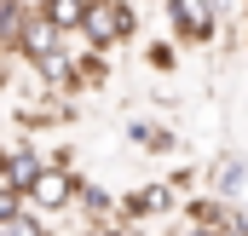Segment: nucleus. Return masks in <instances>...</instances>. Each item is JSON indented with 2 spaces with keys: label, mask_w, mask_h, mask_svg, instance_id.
<instances>
[{
  "label": "nucleus",
  "mask_w": 248,
  "mask_h": 236,
  "mask_svg": "<svg viewBox=\"0 0 248 236\" xmlns=\"http://www.w3.org/2000/svg\"><path fill=\"white\" fill-rule=\"evenodd\" d=\"M133 35H139V17H133L127 0H93V12H87V23H81L75 41H87L93 52H110V46L133 41Z\"/></svg>",
  "instance_id": "nucleus-1"
},
{
  "label": "nucleus",
  "mask_w": 248,
  "mask_h": 236,
  "mask_svg": "<svg viewBox=\"0 0 248 236\" xmlns=\"http://www.w3.org/2000/svg\"><path fill=\"white\" fill-rule=\"evenodd\" d=\"M168 213H179V190L168 184V178H150V184H139V190H127L122 196V225L133 231H144V225H156V219H168Z\"/></svg>",
  "instance_id": "nucleus-2"
},
{
  "label": "nucleus",
  "mask_w": 248,
  "mask_h": 236,
  "mask_svg": "<svg viewBox=\"0 0 248 236\" xmlns=\"http://www.w3.org/2000/svg\"><path fill=\"white\" fill-rule=\"evenodd\" d=\"M75 202H81V173H75V167H58V162L41 173L35 190H29V207L46 213V219H52V213H69Z\"/></svg>",
  "instance_id": "nucleus-3"
},
{
  "label": "nucleus",
  "mask_w": 248,
  "mask_h": 236,
  "mask_svg": "<svg viewBox=\"0 0 248 236\" xmlns=\"http://www.w3.org/2000/svg\"><path fill=\"white\" fill-rule=\"evenodd\" d=\"M168 17H173V35L185 46H214L219 41V12L208 0H168Z\"/></svg>",
  "instance_id": "nucleus-4"
},
{
  "label": "nucleus",
  "mask_w": 248,
  "mask_h": 236,
  "mask_svg": "<svg viewBox=\"0 0 248 236\" xmlns=\"http://www.w3.org/2000/svg\"><path fill=\"white\" fill-rule=\"evenodd\" d=\"M63 46H69V35H63L58 23H52L46 12H29V23H23V35H17V58L41 63V58H52V52H63Z\"/></svg>",
  "instance_id": "nucleus-5"
},
{
  "label": "nucleus",
  "mask_w": 248,
  "mask_h": 236,
  "mask_svg": "<svg viewBox=\"0 0 248 236\" xmlns=\"http://www.w3.org/2000/svg\"><path fill=\"white\" fill-rule=\"evenodd\" d=\"M46 167H52V162H46L41 150H29V144H6V184H12V190H23V196H29V190L41 184Z\"/></svg>",
  "instance_id": "nucleus-6"
},
{
  "label": "nucleus",
  "mask_w": 248,
  "mask_h": 236,
  "mask_svg": "<svg viewBox=\"0 0 248 236\" xmlns=\"http://www.w3.org/2000/svg\"><path fill=\"white\" fill-rule=\"evenodd\" d=\"M243 184H248L243 156H219V162L208 167V196H225V202H237V196H243Z\"/></svg>",
  "instance_id": "nucleus-7"
},
{
  "label": "nucleus",
  "mask_w": 248,
  "mask_h": 236,
  "mask_svg": "<svg viewBox=\"0 0 248 236\" xmlns=\"http://www.w3.org/2000/svg\"><path fill=\"white\" fill-rule=\"evenodd\" d=\"M127 144H139V150H150V156H173V150H179V138H173L168 127H156V121H127Z\"/></svg>",
  "instance_id": "nucleus-8"
},
{
  "label": "nucleus",
  "mask_w": 248,
  "mask_h": 236,
  "mask_svg": "<svg viewBox=\"0 0 248 236\" xmlns=\"http://www.w3.org/2000/svg\"><path fill=\"white\" fill-rule=\"evenodd\" d=\"M110 81V58L104 52H75V92H98Z\"/></svg>",
  "instance_id": "nucleus-9"
},
{
  "label": "nucleus",
  "mask_w": 248,
  "mask_h": 236,
  "mask_svg": "<svg viewBox=\"0 0 248 236\" xmlns=\"http://www.w3.org/2000/svg\"><path fill=\"white\" fill-rule=\"evenodd\" d=\"M87 12H93V0H46V17L58 23V29L69 35V41L81 35V23H87Z\"/></svg>",
  "instance_id": "nucleus-10"
},
{
  "label": "nucleus",
  "mask_w": 248,
  "mask_h": 236,
  "mask_svg": "<svg viewBox=\"0 0 248 236\" xmlns=\"http://www.w3.org/2000/svg\"><path fill=\"white\" fill-rule=\"evenodd\" d=\"M23 23H29V6L23 0H0V52H17Z\"/></svg>",
  "instance_id": "nucleus-11"
},
{
  "label": "nucleus",
  "mask_w": 248,
  "mask_h": 236,
  "mask_svg": "<svg viewBox=\"0 0 248 236\" xmlns=\"http://www.w3.org/2000/svg\"><path fill=\"white\" fill-rule=\"evenodd\" d=\"M81 213H93V219H104V213H122V196H110L104 184H93V178H81V202H75Z\"/></svg>",
  "instance_id": "nucleus-12"
},
{
  "label": "nucleus",
  "mask_w": 248,
  "mask_h": 236,
  "mask_svg": "<svg viewBox=\"0 0 248 236\" xmlns=\"http://www.w3.org/2000/svg\"><path fill=\"white\" fill-rule=\"evenodd\" d=\"M0 236H46V213H35V207H29V213L6 219V225H0Z\"/></svg>",
  "instance_id": "nucleus-13"
},
{
  "label": "nucleus",
  "mask_w": 248,
  "mask_h": 236,
  "mask_svg": "<svg viewBox=\"0 0 248 236\" xmlns=\"http://www.w3.org/2000/svg\"><path fill=\"white\" fill-rule=\"evenodd\" d=\"M17 213H29V196H23V190H12V184H0V225H6V219H17Z\"/></svg>",
  "instance_id": "nucleus-14"
},
{
  "label": "nucleus",
  "mask_w": 248,
  "mask_h": 236,
  "mask_svg": "<svg viewBox=\"0 0 248 236\" xmlns=\"http://www.w3.org/2000/svg\"><path fill=\"white\" fill-rule=\"evenodd\" d=\"M144 63H150V69H162V75H168V69H173V63H179V52H173V46H168V41H150V46H144Z\"/></svg>",
  "instance_id": "nucleus-15"
},
{
  "label": "nucleus",
  "mask_w": 248,
  "mask_h": 236,
  "mask_svg": "<svg viewBox=\"0 0 248 236\" xmlns=\"http://www.w3.org/2000/svg\"><path fill=\"white\" fill-rule=\"evenodd\" d=\"M168 184H173V190H190V184H196V173H190V167H173V173H168Z\"/></svg>",
  "instance_id": "nucleus-16"
},
{
  "label": "nucleus",
  "mask_w": 248,
  "mask_h": 236,
  "mask_svg": "<svg viewBox=\"0 0 248 236\" xmlns=\"http://www.w3.org/2000/svg\"><path fill=\"white\" fill-rule=\"evenodd\" d=\"M208 6H214V12H219V17H225V12H231V6H237V0H208Z\"/></svg>",
  "instance_id": "nucleus-17"
},
{
  "label": "nucleus",
  "mask_w": 248,
  "mask_h": 236,
  "mask_svg": "<svg viewBox=\"0 0 248 236\" xmlns=\"http://www.w3.org/2000/svg\"><path fill=\"white\" fill-rule=\"evenodd\" d=\"M23 6H29V12H46V0H23Z\"/></svg>",
  "instance_id": "nucleus-18"
},
{
  "label": "nucleus",
  "mask_w": 248,
  "mask_h": 236,
  "mask_svg": "<svg viewBox=\"0 0 248 236\" xmlns=\"http://www.w3.org/2000/svg\"><path fill=\"white\" fill-rule=\"evenodd\" d=\"M0 167H6V144H0Z\"/></svg>",
  "instance_id": "nucleus-19"
},
{
  "label": "nucleus",
  "mask_w": 248,
  "mask_h": 236,
  "mask_svg": "<svg viewBox=\"0 0 248 236\" xmlns=\"http://www.w3.org/2000/svg\"><path fill=\"white\" fill-rule=\"evenodd\" d=\"M81 236H93V231H81Z\"/></svg>",
  "instance_id": "nucleus-20"
},
{
  "label": "nucleus",
  "mask_w": 248,
  "mask_h": 236,
  "mask_svg": "<svg viewBox=\"0 0 248 236\" xmlns=\"http://www.w3.org/2000/svg\"><path fill=\"white\" fill-rule=\"evenodd\" d=\"M243 6H248V0H243Z\"/></svg>",
  "instance_id": "nucleus-21"
}]
</instances>
